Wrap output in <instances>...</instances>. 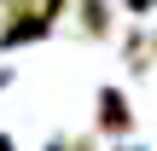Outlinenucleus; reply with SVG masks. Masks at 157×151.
<instances>
[{"instance_id":"1","label":"nucleus","mask_w":157,"mask_h":151,"mask_svg":"<svg viewBox=\"0 0 157 151\" xmlns=\"http://www.w3.org/2000/svg\"><path fill=\"white\" fill-rule=\"evenodd\" d=\"M99 128H105V134H128V128H134V111H128V99H122L117 87L99 93Z\"/></svg>"},{"instance_id":"2","label":"nucleus","mask_w":157,"mask_h":151,"mask_svg":"<svg viewBox=\"0 0 157 151\" xmlns=\"http://www.w3.org/2000/svg\"><path fill=\"white\" fill-rule=\"evenodd\" d=\"M82 35L105 41L111 35V17H105V0H82Z\"/></svg>"},{"instance_id":"3","label":"nucleus","mask_w":157,"mask_h":151,"mask_svg":"<svg viewBox=\"0 0 157 151\" xmlns=\"http://www.w3.org/2000/svg\"><path fill=\"white\" fill-rule=\"evenodd\" d=\"M47 151H70V145H64V140H52V145H47Z\"/></svg>"}]
</instances>
